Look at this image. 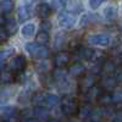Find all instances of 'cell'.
<instances>
[{"instance_id":"obj_1","label":"cell","mask_w":122,"mask_h":122,"mask_svg":"<svg viewBox=\"0 0 122 122\" xmlns=\"http://www.w3.org/2000/svg\"><path fill=\"white\" fill-rule=\"evenodd\" d=\"M60 106L62 114L67 117H72L78 114L79 105H78V100L73 95H65L62 99H60Z\"/></svg>"},{"instance_id":"obj_2","label":"cell","mask_w":122,"mask_h":122,"mask_svg":"<svg viewBox=\"0 0 122 122\" xmlns=\"http://www.w3.org/2000/svg\"><path fill=\"white\" fill-rule=\"evenodd\" d=\"M25 49L27 50V53H29V55L33 59H38V60H45L50 56V51L49 49L44 45H39L37 43H27L25 45Z\"/></svg>"},{"instance_id":"obj_3","label":"cell","mask_w":122,"mask_h":122,"mask_svg":"<svg viewBox=\"0 0 122 122\" xmlns=\"http://www.w3.org/2000/svg\"><path fill=\"white\" fill-rule=\"evenodd\" d=\"M9 67H10L9 71H11V72L15 73V75L23 73L26 67H27V59L23 55H17L10 61Z\"/></svg>"},{"instance_id":"obj_4","label":"cell","mask_w":122,"mask_h":122,"mask_svg":"<svg viewBox=\"0 0 122 122\" xmlns=\"http://www.w3.org/2000/svg\"><path fill=\"white\" fill-rule=\"evenodd\" d=\"M59 23L62 28H71L76 25V21H77V16L76 14H72L70 11H64L59 14Z\"/></svg>"},{"instance_id":"obj_5","label":"cell","mask_w":122,"mask_h":122,"mask_svg":"<svg viewBox=\"0 0 122 122\" xmlns=\"http://www.w3.org/2000/svg\"><path fill=\"white\" fill-rule=\"evenodd\" d=\"M98 77L99 76L92 75V73H88L84 77H82V79H81V82H79V86H78V90L81 93H86L88 89L97 86L98 84Z\"/></svg>"},{"instance_id":"obj_6","label":"cell","mask_w":122,"mask_h":122,"mask_svg":"<svg viewBox=\"0 0 122 122\" xmlns=\"http://www.w3.org/2000/svg\"><path fill=\"white\" fill-rule=\"evenodd\" d=\"M70 60H71V54L68 51H65V50H60L54 56V65L57 68L62 70L64 67H66L68 65Z\"/></svg>"},{"instance_id":"obj_7","label":"cell","mask_w":122,"mask_h":122,"mask_svg":"<svg viewBox=\"0 0 122 122\" xmlns=\"http://www.w3.org/2000/svg\"><path fill=\"white\" fill-rule=\"evenodd\" d=\"M120 83L117 82V79L115 76H105L103 79H101V82H100V87L101 89H103L104 92H107V93H111V92H114L116 90L117 86Z\"/></svg>"},{"instance_id":"obj_8","label":"cell","mask_w":122,"mask_h":122,"mask_svg":"<svg viewBox=\"0 0 122 122\" xmlns=\"http://www.w3.org/2000/svg\"><path fill=\"white\" fill-rule=\"evenodd\" d=\"M103 89H101V87L99 84L94 86V87H92L90 89H88L86 93H84V97H86V101H87V104H92V103H94V101H98L99 97L103 94Z\"/></svg>"},{"instance_id":"obj_9","label":"cell","mask_w":122,"mask_h":122,"mask_svg":"<svg viewBox=\"0 0 122 122\" xmlns=\"http://www.w3.org/2000/svg\"><path fill=\"white\" fill-rule=\"evenodd\" d=\"M68 73L75 78H82L87 75V67L82 62H73L68 67Z\"/></svg>"},{"instance_id":"obj_10","label":"cell","mask_w":122,"mask_h":122,"mask_svg":"<svg viewBox=\"0 0 122 122\" xmlns=\"http://www.w3.org/2000/svg\"><path fill=\"white\" fill-rule=\"evenodd\" d=\"M87 42L92 45H99V46H107L110 44V37L105 34H97V36H89L87 38Z\"/></svg>"},{"instance_id":"obj_11","label":"cell","mask_w":122,"mask_h":122,"mask_svg":"<svg viewBox=\"0 0 122 122\" xmlns=\"http://www.w3.org/2000/svg\"><path fill=\"white\" fill-rule=\"evenodd\" d=\"M32 115L34 116V118L39 120L40 122L42 121H49L50 120V111L46 106H34Z\"/></svg>"},{"instance_id":"obj_12","label":"cell","mask_w":122,"mask_h":122,"mask_svg":"<svg viewBox=\"0 0 122 122\" xmlns=\"http://www.w3.org/2000/svg\"><path fill=\"white\" fill-rule=\"evenodd\" d=\"M51 11H53V9L50 6V4H48V3H40V4H38V6L36 9L37 16L42 20H46L51 15Z\"/></svg>"},{"instance_id":"obj_13","label":"cell","mask_w":122,"mask_h":122,"mask_svg":"<svg viewBox=\"0 0 122 122\" xmlns=\"http://www.w3.org/2000/svg\"><path fill=\"white\" fill-rule=\"evenodd\" d=\"M97 53L94 49L92 48H87V46H82L78 50V54L81 56V59L84 60V61H94L97 57Z\"/></svg>"},{"instance_id":"obj_14","label":"cell","mask_w":122,"mask_h":122,"mask_svg":"<svg viewBox=\"0 0 122 122\" xmlns=\"http://www.w3.org/2000/svg\"><path fill=\"white\" fill-rule=\"evenodd\" d=\"M18 20L21 22H25L32 17V7L30 5H23L18 9Z\"/></svg>"},{"instance_id":"obj_15","label":"cell","mask_w":122,"mask_h":122,"mask_svg":"<svg viewBox=\"0 0 122 122\" xmlns=\"http://www.w3.org/2000/svg\"><path fill=\"white\" fill-rule=\"evenodd\" d=\"M4 29L6 30V33L9 36H12L17 32L18 29V23L16 22V20L10 17V18H6V22H5V26H4Z\"/></svg>"},{"instance_id":"obj_16","label":"cell","mask_w":122,"mask_h":122,"mask_svg":"<svg viewBox=\"0 0 122 122\" xmlns=\"http://www.w3.org/2000/svg\"><path fill=\"white\" fill-rule=\"evenodd\" d=\"M15 9V3L12 0H1L0 1V12L1 15H6V14H10Z\"/></svg>"},{"instance_id":"obj_17","label":"cell","mask_w":122,"mask_h":122,"mask_svg":"<svg viewBox=\"0 0 122 122\" xmlns=\"http://www.w3.org/2000/svg\"><path fill=\"white\" fill-rule=\"evenodd\" d=\"M12 82H15V73H12L11 71H6V70L0 71V83L10 84Z\"/></svg>"},{"instance_id":"obj_18","label":"cell","mask_w":122,"mask_h":122,"mask_svg":"<svg viewBox=\"0 0 122 122\" xmlns=\"http://www.w3.org/2000/svg\"><path fill=\"white\" fill-rule=\"evenodd\" d=\"M45 97H46V94L44 93V92H36V93L32 94L30 101H32L36 106H44Z\"/></svg>"},{"instance_id":"obj_19","label":"cell","mask_w":122,"mask_h":122,"mask_svg":"<svg viewBox=\"0 0 122 122\" xmlns=\"http://www.w3.org/2000/svg\"><path fill=\"white\" fill-rule=\"evenodd\" d=\"M14 53H15L14 48H9V49H5V50H1V51H0V70L6 65V60Z\"/></svg>"},{"instance_id":"obj_20","label":"cell","mask_w":122,"mask_h":122,"mask_svg":"<svg viewBox=\"0 0 122 122\" xmlns=\"http://www.w3.org/2000/svg\"><path fill=\"white\" fill-rule=\"evenodd\" d=\"M49 40H50V36L48 32H43V30H39V32L37 33V37H36V42L37 44L39 45H46L49 43Z\"/></svg>"},{"instance_id":"obj_21","label":"cell","mask_w":122,"mask_h":122,"mask_svg":"<svg viewBox=\"0 0 122 122\" xmlns=\"http://www.w3.org/2000/svg\"><path fill=\"white\" fill-rule=\"evenodd\" d=\"M44 104L48 107H55V106L60 105V98L57 95H54V94H46Z\"/></svg>"},{"instance_id":"obj_22","label":"cell","mask_w":122,"mask_h":122,"mask_svg":"<svg viewBox=\"0 0 122 122\" xmlns=\"http://www.w3.org/2000/svg\"><path fill=\"white\" fill-rule=\"evenodd\" d=\"M34 30H36V26L32 25V23H27L22 27L21 29V33L25 38H30L34 36Z\"/></svg>"},{"instance_id":"obj_23","label":"cell","mask_w":122,"mask_h":122,"mask_svg":"<svg viewBox=\"0 0 122 122\" xmlns=\"http://www.w3.org/2000/svg\"><path fill=\"white\" fill-rule=\"evenodd\" d=\"M92 110H93V107H92L90 104H84L83 106H79V110H78V114L81 117H83V118H87L90 116L92 114Z\"/></svg>"},{"instance_id":"obj_24","label":"cell","mask_w":122,"mask_h":122,"mask_svg":"<svg viewBox=\"0 0 122 122\" xmlns=\"http://www.w3.org/2000/svg\"><path fill=\"white\" fill-rule=\"evenodd\" d=\"M104 14H105V17H106L107 20H111V21H112V20H115L116 16H117V10H116V7H114V6H109V7L105 9Z\"/></svg>"},{"instance_id":"obj_25","label":"cell","mask_w":122,"mask_h":122,"mask_svg":"<svg viewBox=\"0 0 122 122\" xmlns=\"http://www.w3.org/2000/svg\"><path fill=\"white\" fill-rule=\"evenodd\" d=\"M37 68H38V71H39L40 76L46 75L49 71H50V66H49V64L46 62V61H42V62H39V64L37 65Z\"/></svg>"},{"instance_id":"obj_26","label":"cell","mask_w":122,"mask_h":122,"mask_svg":"<svg viewBox=\"0 0 122 122\" xmlns=\"http://www.w3.org/2000/svg\"><path fill=\"white\" fill-rule=\"evenodd\" d=\"M107 1V0H89V6L93 9V10H97L103 3Z\"/></svg>"},{"instance_id":"obj_27","label":"cell","mask_w":122,"mask_h":122,"mask_svg":"<svg viewBox=\"0 0 122 122\" xmlns=\"http://www.w3.org/2000/svg\"><path fill=\"white\" fill-rule=\"evenodd\" d=\"M7 39H9V34L6 33V30L4 28H0V44L7 42Z\"/></svg>"},{"instance_id":"obj_28","label":"cell","mask_w":122,"mask_h":122,"mask_svg":"<svg viewBox=\"0 0 122 122\" xmlns=\"http://www.w3.org/2000/svg\"><path fill=\"white\" fill-rule=\"evenodd\" d=\"M51 29V23H50L49 21H43L42 25H40V30H43V32H48Z\"/></svg>"},{"instance_id":"obj_29","label":"cell","mask_w":122,"mask_h":122,"mask_svg":"<svg viewBox=\"0 0 122 122\" xmlns=\"http://www.w3.org/2000/svg\"><path fill=\"white\" fill-rule=\"evenodd\" d=\"M53 4L55 10H61L65 6V1H61V0H53Z\"/></svg>"},{"instance_id":"obj_30","label":"cell","mask_w":122,"mask_h":122,"mask_svg":"<svg viewBox=\"0 0 122 122\" xmlns=\"http://www.w3.org/2000/svg\"><path fill=\"white\" fill-rule=\"evenodd\" d=\"M5 22H6V17L4 15H0V28H4Z\"/></svg>"},{"instance_id":"obj_31","label":"cell","mask_w":122,"mask_h":122,"mask_svg":"<svg viewBox=\"0 0 122 122\" xmlns=\"http://www.w3.org/2000/svg\"><path fill=\"white\" fill-rule=\"evenodd\" d=\"M23 122H40V121L37 120V118H34V117H29V118H26Z\"/></svg>"},{"instance_id":"obj_32","label":"cell","mask_w":122,"mask_h":122,"mask_svg":"<svg viewBox=\"0 0 122 122\" xmlns=\"http://www.w3.org/2000/svg\"><path fill=\"white\" fill-rule=\"evenodd\" d=\"M112 122H121V115H120V112H118L117 116H115V118H114Z\"/></svg>"},{"instance_id":"obj_33","label":"cell","mask_w":122,"mask_h":122,"mask_svg":"<svg viewBox=\"0 0 122 122\" xmlns=\"http://www.w3.org/2000/svg\"><path fill=\"white\" fill-rule=\"evenodd\" d=\"M46 122H59L57 120H54V118H50L49 121H46Z\"/></svg>"},{"instance_id":"obj_34","label":"cell","mask_w":122,"mask_h":122,"mask_svg":"<svg viewBox=\"0 0 122 122\" xmlns=\"http://www.w3.org/2000/svg\"><path fill=\"white\" fill-rule=\"evenodd\" d=\"M0 122H7V121H4V120H3V121H0Z\"/></svg>"},{"instance_id":"obj_35","label":"cell","mask_w":122,"mask_h":122,"mask_svg":"<svg viewBox=\"0 0 122 122\" xmlns=\"http://www.w3.org/2000/svg\"><path fill=\"white\" fill-rule=\"evenodd\" d=\"M97 122H103V121H97Z\"/></svg>"}]
</instances>
